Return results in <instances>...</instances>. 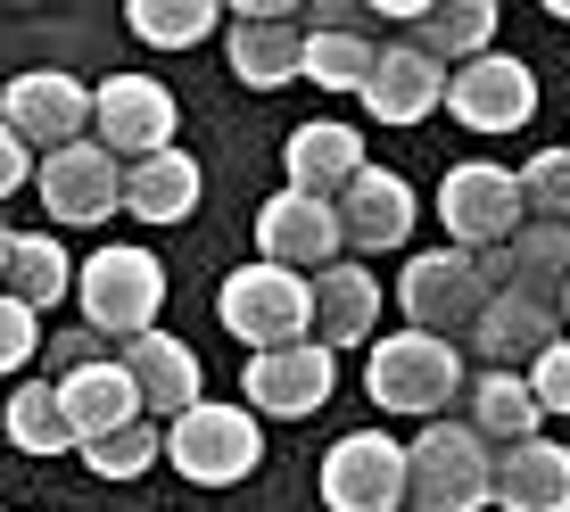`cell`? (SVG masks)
<instances>
[{"label": "cell", "instance_id": "obj_1", "mask_svg": "<svg viewBox=\"0 0 570 512\" xmlns=\"http://www.w3.org/2000/svg\"><path fill=\"white\" fill-rule=\"evenodd\" d=\"M364 388H372V405H381V413L446 422V405L463 397V356H455V339L397 331V339H372V356H364Z\"/></svg>", "mask_w": 570, "mask_h": 512}, {"label": "cell", "instance_id": "obj_2", "mask_svg": "<svg viewBox=\"0 0 570 512\" xmlns=\"http://www.w3.org/2000/svg\"><path fill=\"white\" fill-rule=\"evenodd\" d=\"M497 480V446H480L463 422H430L405 446V512H480Z\"/></svg>", "mask_w": 570, "mask_h": 512}, {"label": "cell", "instance_id": "obj_3", "mask_svg": "<svg viewBox=\"0 0 570 512\" xmlns=\"http://www.w3.org/2000/svg\"><path fill=\"white\" fill-rule=\"evenodd\" d=\"M75 306L100 339H141L166 306V265L149 248H100L91 265H75Z\"/></svg>", "mask_w": 570, "mask_h": 512}, {"label": "cell", "instance_id": "obj_4", "mask_svg": "<svg viewBox=\"0 0 570 512\" xmlns=\"http://www.w3.org/2000/svg\"><path fill=\"white\" fill-rule=\"evenodd\" d=\"M215 314H224L232 339H248V356L298 347V339H314V282L282 265H240L224 282V298H215Z\"/></svg>", "mask_w": 570, "mask_h": 512}, {"label": "cell", "instance_id": "obj_5", "mask_svg": "<svg viewBox=\"0 0 570 512\" xmlns=\"http://www.w3.org/2000/svg\"><path fill=\"white\" fill-rule=\"evenodd\" d=\"M265 455V430H257V413L248 405H190V413H174L166 422V463L183 471L190 488H232V480H248Z\"/></svg>", "mask_w": 570, "mask_h": 512}, {"label": "cell", "instance_id": "obj_6", "mask_svg": "<svg viewBox=\"0 0 570 512\" xmlns=\"http://www.w3.org/2000/svg\"><path fill=\"white\" fill-rule=\"evenodd\" d=\"M439 215H446V232H455V248L463 256H480V248H504L513 232L529 224V207H521V174L513 166H488V157H471V166H455L439 183Z\"/></svg>", "mask_w": 570, "mask_h": 512}, {"label": "cell", "instance_id": "obj_7", "mask_svg": "<svg viewBox=\"0 0 570 512\" xmlns=\"http://www.w3.org/2000/svg\"><path fill=\"white\" fill-rule=\"evenodd\" d=\"M0 125L17 132L26 149H75L91 132V91L75 83L67 67H26L9 75V91H0Z\"/></svg>", "mask_w": 570, "mask_h": 512}, {"label": "cell", "instance_id": "obj_8", "mask_svg": "<svg viewBox=\"0 0 570 512\" xmlns=\"http://www.w3.org/2000/svg\"><path fill=\"white\" fill-rule=\"evenodd\" d=\"M91 141H100L116 166H141V157L174 149V91L157 83V75H108L100 91H91Z\"/></svg>", "mask_w": 570, "mask_h": 512}, {"label": "cell", "instance_id": "obj_9", "mask_svg": "<svg viewBox=\"0 0 570 512\" xmlns=\"http://www.w3.org/2000/svg\"><path fill=\"white\" fill-rule=\"evenodd\" d=\"M397 306H405L414 331H430V339H446V331L471 339V323H480V306H488V282L471 273L463 248H422L414 265L397 273Z\"/></svg>", "mask_w": 570, "mask_h": 512}, {"label": "cell", "instance_id": "obj_10", "mask_svg": "<svg viewBox=\"0 0 570 512\" xmlns=\"http://www.w3.org/2000/svg\"><path fill=\"white\" fill-rule=\"evenodd\" d=\"M331 388H340V356H331L323 339L265 347V356H248V372H240L248 413H273V422H306V413L323 405Z\"/></svg>", "mask_w": 570, "mask_h": 512}, {"label": "cell", "instance_id": "obj_11", "mask_svg": "<svg viewBox=\"0 0 570 512\" xmlns=\"http://www.w3.org/2000/svg\"><path fill=\"white\" fill-rule=\"evenodd\" d=\"M323 504L331 512H397L405 504V446L389 430H347L323 455Z\"/></svg>", "mask_w": 570, "mask_h": 512}, {"label": "cell", "instance_id": "obj_12", "mask_svg": "<svg viewBox=\"0 0 570 512\" xmlns=\"http://www.w3.org/2000/svg\"><path fill=\"white\" fill-rule=\"evenodd\" d=\"M446 116H455L463 132H521L529 116H538V75H529L521 58L488 50V58H471V67L446 75Z\"/></svg>", "mask_w": 570, "mask_h": 512}, {"label": "cell", "instance_id": "obj_13", "mask_svg": "<svg viewBox=\"0 0 570 512\" xmlns=\"http://www.w3.org/2000/svg\"><path fill=\"white\" fill-rule=\"evenodd\" d=\"M33 190H42V207L58 224H108L125 207V166L100 141H75V149L33 157Z\"/></svg>", "mask_w": 570, "mask_h": 512}, {"label": "cell", "instance_id": "obj_14", "mask_svg": "<svg viewBox=\"0 0 570 512\" xmlns=\"http://www.w3.org/2000/svg\"><path fill=\"white\" fill-rule=\"evenodd\" d=\"M340 207L331 199H306V190H282L265 199L257 215V265H282V273H323L340 265Z\"/></svg>", "mask_w": 570, "mask_h": 512}, {"label": "cell", "instance_id": "obj_15", "mask_svg": "<svg viewBox=\"0 0 570 512\" xmlns=\"http://www.w3.org/2000/svg\"><path fill=\"white\" fill-rule=\"evenodd\" d=\"M554 339H562V314L546 306V298H529V289H497V298L480 306V323H471L463 347L488 372H521V364H538Z\"/></svg>", "mask_w": 570, "mask_h": 512}, {"label": "cell", "instance_id": "obj_16", "mask_svg": "<svg viewBox=\"0 0 570 512\" xmlns=\"http://www.w3.org/2000/svg\"><path fill=\"white\" fill-rule=\"evenodd\" d=\"M356 100L381 116V125H422V116L446 108V67H439V58H422L414 42H381V58H372V75H364Z\"/></svg>", "mask_w": 570, "mask_h": 512}, {"label": "cell", "instance_id": "obj_17", "mask_svg": "<svg viewBox=\"0 0 570 512\" xmlns=\"http://www.w3.org/2000/svg\"><path fill=\"white\" fill-rule=\"evenodd\" d=\"M125 381H132V397H141V413H190L207 397V372H199V356H190L174 331H141V339H125Z\"/></svg>", "mask_w": 570, "mask_h": 512}, {"label": "cell", "instance_id": "obj_18", "mask_svg": "<svg viewBox=\"0 0 570 512\" xmlns=\"http://www.w3.org/2000/svg\"><path fill=\"white\" fill-rule=\"evenodd\" d=\"M331 207H340V240L347 248H405V232H414V190H405V174H389V166H364Z\"/></svg>", "mask_w": 570, "mask_h": 512}, {"label": "cell", "instance_id": "obj_19", "mask_svg": "<svg viewBox=\"0 0 570 512\" xmlns=\"http://www.w3.org/2000/svg\"><path fill=\"white\" fill-rule=\"evenodd\" d=\"M488 504H504V512H570V446H554V439L497 446Z\"/></svg>", "mask_w": 570, "mask_h": 512}, {"label": "cell", "instance_id": "obj_20", "mask_svg": "<svg viewBox=\"0 0 570 512\" xmlns=\"http://www.w3.org/2000/svg\"><path fill=\"white\" fill-rule=\"evenodd\" d=\"M282 166H289V190H306V199H340L372 157H364V132H356V125H331V116H323V125H298V132H289Z\"/></svg>", "mask_w": 570, "mask_h": 512}, {"label": "cell", "instance_id": "obj_21", "mask_svg": "<svg viewBox=\"0 0 570 512\" xmlns=\"http://www.w3.org/2000/svg\"><path fill=\"white\" fill-rule=\"evenodd\" d=\"M397 42H414L422 58H439V67L455 75V67L497 50V0H422V17L397 33Z\"/></svg>", "mask_w": 570, "mask_h": 512}, {"label": "cell", "instance_id": "obj_22", "mask_svg": "<svg viewBox=\"0 0 570 512\" xmlns=\"http://www.w3.org/2000/svg\"><path fill=\"white\" fill-rule=\"evenodd\" d=\"M306 67V26L298 17H232V75L248 91H282Z\"/></svg>", "mask_w": 570, "mask_h": 512}, {"label": "cell", "instance_id": "obj_23", "mask_svg": "<svg viewBox=\"0 0 570 512\" xmlns=\"http://www.w3.org/2000/svg\"><path fill=\"white\" fill-rule=\"evenodd\" d=\"M546 413H538V397H529V381L521 372H480V381L463 388V430L480 446H521V439H546Z\"/></svg>", "mask_w": 570, "mask_h": 512}, {"label": "cell", "instance_id": "obj_24", "mask_svg": "<svg viewBox=\"0 0 570 512\" xmlns=\"http://www.w3.org/2000/svg\"><path fill=\"white\" fill-rule=\"evenodd\" d=\"M58 405H67V422H75V446L108 439V430H125V422H141V397H132V381H125V364H116V356L67 372V381H58Z\"/></svg>", "mask_w": 570, "mask_h": 512}, {"label": "cell", "instance_id": "obj_25", "mask_svg": "<svg viewBox=\"0 0 570 512\" xmlns=\"http://www.w3.org/2000/svg\"><path fill=\"white\" fill-rule=\"evenodd\" d=\"M372 323H381V282H372L364 265H323L314 273V331H323L331 356L372 339Z\"/></svg>", "mask_w": 570, "mask_h": 512}, {"label": "cell", "instance_id": "obj_26", "mask_svg": "<svg viewBox=\"0 0 570 512\" xmlns=\"http://www.w3.org/2000/svg\"><path fill=\"white\" fill-rule=\"evenodd\" d=\"M125 207L141 215V224H183V215L199 207V157L157 149L141 166H125Z\"/></svg>", "mask_w": 570, "mask_h": 512}, {"label": "cell", "instance_id": "obj_27", "mask_svg": "<svg viewBox=\"0 0 570 512\" xmlns=\"http://www.w3.org/2000/svg\"><path fill=\"white\" fill-rule=\"evenodd\" d=\"M0 289L26 314H42L75 289V265H67V248H58L50 232H9V273H0Z\"/></svg>", "mask_w": 570, "mask_h": 512}, {"label": "cell", "instance_id": "obj_28", "mask_svg": "<svg viewBox=\"0 0 570 512\" xmlns=\"http://www.w3.org/2000/svg\"><path fill=\"white\" fill-rule=\"evenodd\" d=\"M0 430H9L17 455H67L75 446V422L58 405V381H26L9 405H0Z\"/></svg>", "mask_w": 570, "mask_h": 512}, {"label": "cell", "instance_id": "obj_29", "mask_svg": "<svg viewBox=\"0 0 570 512\" xmlns=\"http://www.w3.org/2000/svg\"><path fill=\"white\" fill-rule=\"evenodd\" d=\"M504 265H513V289L554 306L562 282H570V224H521L513 240H504Z\"/></svg>", "mask_w": 570, "mask_h": 512}, {"label": "cell", "instance_id": "obj_30", "mask_svg": "<svg viewBox=\"0 0 570 512\" xmlns=\"http://www.w3.org/2000/svg\"><path fill=\"white\" fill-rule=\"evenodd\" d=\"M125 26H132V42H149V50H190V42H207V33L224 26V9H215V0H125Z\"/></svg>", "mask_w": 570, "mask_h": 512}, {"label": "cell", "instance_id": "obj_31", "mask_svg": "<svg viewBox=\"0 0 570 512\" xmlns=\"http://www.w3.org/2000/svg\"><path fill=\"white\" fill-rule=\"evenodd\" d=\"M372 58H381V42H364V33H306V83H323V91H364V75H372Z\"/></svg>", "mask_w": 570, "mask_h": 512}, {"label": "cell", "instance_id": "obj_32", "mask_svg": "<svg viewBox=\"0 0 570 512\" xmlns=\"http://www.w3.org/2000/svg\"><path fill=\"white\" fill-rule=\"evenodd\" d=\"M100 480H141V471L166 455V430H149V413L141 422H125V430H108V439H91V446H75Z\"/></svg>", "mask_w": 570, "mask_h": 512}, {"label": "cell", "instance_id": "obj_33", "mask_svg": "<svg viewBox=\"0 0 570 512\" xmlns=\"http://www.w3.org/2000/svg\"><path fill=\"white\" fill-rule=\"evenodd\" d=\"M521 207H538V224H570V149H538L521 166Z\"/></svg>", "mask_w": 570, "mask_h": 512}, {"label": "cell", "instance_id": "obj_34", "mask_svg": "<svg viewBox=\"0 0 570 512\" xmlns=\"http://www.w3.org/2000/svg\"><path fill=\"white\" fill-rule=\"evenodd\" d=\"M33 356H42V314H26L0 289V372H26Z\"/></svg>", "mask_w": 570, "mask_h": 512}, {"label": "cell", "instance_id": "obj_35", "mask_svg": "<svg viewBox=\"0 0 570 512\" xmlns=\"http://www.w3.org/2000/svg\"><path fill=\"white\" fill-rule=\"evenodd\" d=\"M521 381H529V397H538V413H570V339H554Z\"/></svg>", "mask_w": 570, "mask_h": 512}, {"label": "cell", "instance_id": "obj_36", "mask_svg": "<svg viewBox=\"0 0 570 512\" xmlns=\"http://www.w3.org/2000/svg\"><path fill=\"white\" fill-rule=\"evenodd\" d=\"M42 347H50L58 381H67V372H83V364H108V347H116V339H100L91 323H75V331H58V339H42Z\"/></svg>", "mask_w": 570, "mask_h": 512}, {"label": "cell", "instance_id": "obj_37", "mask_svg": "<svg viewBox=\"0 0 570 512\" xmlns=\"http://www.w3.org/2000/svg\"><path fill=\"white\" fill-rule=\"evenodd\" d=\"M26 183H33V149L17 141L9 125H0V199H17V190H26Z\"/></svg>", "mask_w": 570, "mask_h": 512}, {"label": "cell", "instance_id": "obj_38", "mask_svg": "<svg viewBox=\"0 0 570 512\" xmlns=\"http://www.w3.org/2000/svg\"><path fill=\"white\" fill-rule=\"evenodd\" d=\"M554 314H562V331H570V282H562V298H554Z\"/></svg>", "mask_w": 570, "mask_h": 512}, {"label": "cell", "instance_id": "obj_39", "mask_svg": "<svg viewBox=\"0 0 570 512\" xmlns=\"http://www.w3.org/2000/svg\"><path fill=\"white\" fill-rule=\"evenodd\" d=\"M0 273H9V232H0Z\"/></svg>", "mask_w": 570, "mask_h": 512}, {"label": "cell", "instance_id": "obj_40", "mask_svg": "<svg viewBox=\"0 0 570 512\" xmlns=\"http://www.w3.org/2000/svg\"><path fill=\"white\" fill-rule=\"evenodd\" d=\"M554 17H562V26H570V0H554Z\"/></svg>", "mask_w": 570, "mask_h": 512}, {"label": "cell", "instance_id": "obj_41", "mask_svg": "<svg viewBox=\"0 0 570 512\" xmlns=\"http://www.w3.org/2000/svg\"><path fill=\"white\" fill-rule=\"evenodd\" d=\"M0 232H9V224H0Z\"/></svg>", "mask_w": 570, "mask_h": 512}, {"label": "cell", "instance_id": "obj_42", "mask_svg": "<svg viewBox=\"0 0 570 512\" xmlns=\"http://www.w3.org/2000/svg\"><path fill=\"white\" fill-rule=\"evenodd\" d=\"M562 149H570V141H562Z\"/></svg>", "mask_w": 570, "mask_h": 512}]
</instances>
